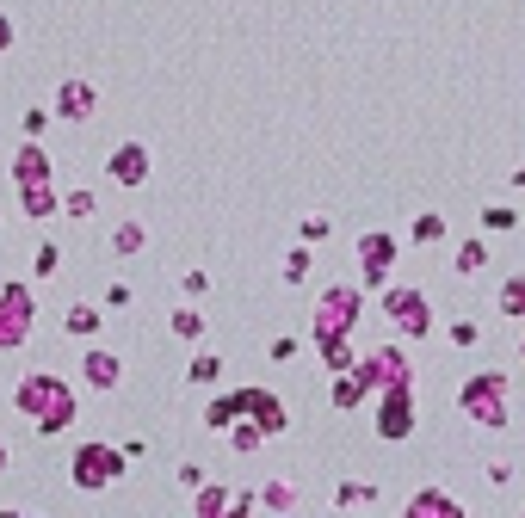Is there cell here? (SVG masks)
Masks as SVG:
<instances>
[{"mask_svg":"<svg viewBox=\"0 0 525 518\" xmlns=\"http://www.w3.org/2000/svg\"><path fill=\"white\" fill-rule=\"evenodd\" d=\"M19 124H25V136H44V130H50L56 118H50V105H31V111H25Z\"/></svg>","mask_w":525,"mask_h":518,"instance_id":"cell-35","label":"cell"},{"mask_svg":"<svg viewBox=\"0 0 525 518\" xmlns=\"http://www.w3.org/2000/svg\"><path fill=\"white\" fill-rule=\"evenodd\" d=\"M75 370H81V383H87V389H99V395L124 389V358H118V352H105V346H87Z\"/></svg>","mask_w":525,"mask_h":518,"instance_id":"cell-14","label":"cell"},{"mask_svg":"<svg viewBox=\"0 0 525 518\" xmlns=\"http://www.w3.org/2000/svg\"><path fill=\"white\" fill-rule=\"evenodd\" d=\"M204 481V463H180V488H198Z\"/></svg>","mask_w":525,"mask_h":518,"instance_id":"cell-41","label":"cell"},{"mask_svg":"<svg viewBox=\"0 0 525 518\" xmlns=\"http://www.w3.org/2000/svg\"><path fill=\"white\" fill-rule=\"evenodd\" d=\"M408 518H420V512H445V518H464V500L458 494H445V488H420V494H408V506H402Z\"/></svg>","mask_w":525,"mask_h":518,"instance_id":"cell-17","label":"cell"},{"mask_svg":"<svg viewBox=\"0 0 525 518\" xmlns=\"http://www.w3.org/2000/svg\"><path fill=\"white\" fill-rule=\"evenodd\" d=\"M458 407H464L470 426L501 432L513 420V377H507V370H476V377L458 389Z\"/></svg>","mask_w":525,"mask_h":518,"instance_id":"cell-3","label":"cell"},{"mask_svg":"<svg viewBox=\"0 0 525 518\" xmlns=\"http://www.w3.org/2000/svg\"><path fill=\"white\" fill-rule=\"evenodd\" d=\"M13 469V451H7V438H0V475H7Z\"/></svg>","mask_w":525,"mask_h":518,"instance_id":"cell-42","label":"cell"},{"mask_svg":"<svg viewBox=\"0 0 525 518\" xmlns=\"http://www.w3.org/2000/svg\"><path fill=\"white\" fill-rule=\"evenodd\" d=\"M408 241H414V247H439V241H445V216H439V210H420L414 229H408Z\"/></svg>","mask_w":525,"mask_h":518,"instance_id":"cell-23","label":"cell"},{"mask_svg":"<svg viewBox=\"0 0 525 518\" xmlns=\"http://www.w3.org/2000/svg\"><path fill=\"white\" fill-rule=\"evenodd\" d=\"M482 229H488V235H513V229H519V210H513V204H488V210H482Z\"/></svg>","mask_w":525,"mask_h":518,"instance_id":"cell-28","label":"cell"},{"mask_svg":"<svg viewBox=\"0 0 525 518\" xmlns=\"http://www.w3.org/2000/svg\"><path fill=\"white\" fill-rule=\"evenodd\" d=\"M31 321H38V296L25 290V278H7V284H0V352L25 346Z\"/></svg>","mask_w":525,"mask_h":518,"instance_id":"cell-6","label":"cell"},{"mask_svg":"<svg viewBox=\"0 0 525 518\" xmlns=\"http://www.w3.org/2000/svg\"><path fill=\"white\" fill-rule=\"evenodd\" d=\"M495 309H501L507 321H525V272L501 278V290H495Z\"/></svg>","mask_w":525,"mask_h":518,"instance_id":"cell-19","label":"cell"},{"mask_svg":"<svg viewBox=\"0 0 525 518\" xmlns=\"http://www.w3.org/2000/svg\"><path fill=\"white\" fill-rule=\"evenodd\" d=\"M260 506H266V512H291V506H297V488H291V481H266Z\"/></svg>","mask_w":525,"mask_h":518,"instance_id":"cell-30","label":"cell"},{"mask_svg":"<svg viewBox=\"0 0 525 518\" xmlns=\"http://www.w3.org/2000/svg\"><path fill=\"white\" fill-rule=\"evenodd\" d=\"M68 481H75L81 494H105L112 481H124V451L105 438H87L75 444V463H68Z\"/></svg>","mask_w":525,"mask_h":518,"instance_id":"cell-4","label":"cell"},{"mask_svg":"<svg viewBox=\"0 0 525 518\" xmlns=\"http://www.w3.org/2000/svg\"><path fill=\"white\" fill-rule=\"evenodd\" d=\"M297 358V333H278L272 340V364H291Z\"/></svg>","mask_w":525,"mask_h":518,"instance_id":"cell-38","label":"cell"},{"mask_svg":"<svg viewBox=\"0 0 525 518\" xmlns=\"http://www.w3.org/2000/svg\"><path fill=\"white\" fill-rule=\"evenodd\" d=\"M383 315L396 321L402 340H427L433 333V303H427V290H414V284H383Z\"/></svg>","mask_w":525,"mask_h":518,"instance_id":"cell-5","label":"cell"},{"mask_svg":"<svg viewBox=\"0 0 525 518\" xmlns=\"http://www.w3.org/2000/svg\"><path fill=\"white\" fill-rule=\"evenodd\" d=\"M13 407L38 426V438H56V432L75 426L81 395H75V383H68L62 370H25V377L13 383Z\"/></svg>","mask_w":525,"mask_h":518,"instance_id":"cell-1","label":"cell"},{"mask_svg":"<svg viewBox=\"0 0 525 518\" xmlns=\"http://www.w3.org/2000/svg\"><path fill=\"white\" fill-rule=\"evenodd\" d=\"M507 179H513V185H519V192H525V161H519V167H513V173H507Z\"/></svg>","mask_w":525,"mask_h":518,"instance_id":"cell-43","label":"cell"},{"mask_svg":"<svg viewBox=\"0 0 525 518\" xmlns=\"http://www.w3.org/2000/svg\"><path fill=\"white\" fill-rule=\"evenodd\" d=\"M13 44H19V31H13V19H7V13H0V56H7Z\"/></svg>","mask_w":525,"mask_h":518,"instance_id":"cell-40","label":"cell"},{"mask_svg":"<svg viewBox=\"0 0 525 518\" xmlns=\"http://www.w3.org/2000/svg\"><path fill=\"white\" fill-rule=\"evenodd\" d=\"M149 167H155L149 142H118L112 155H105V179H112V185H124V192H136V185H149Z\"/></svg>","mask_w":525,"mask_h":518,"instance_id":"cell-11","label":"cell"},{"mask_svg":"<svg viewBox=\"0 0 525 518\" xmlns=\"http://www.w3.org/2000/svg\"><path fill=\"white\" fill-rule=\"evenodd\" d=\"M13 192H19V204H25L31 222H50L56 216L62 192H56V167L44 155V136H25L19 142V155H13Z\"/></svg>","mask_w":525,"mask_h":518,"instance_id":"cell-2","label":"cell"},{"mask_svg":"<svg viewBox=\"0 0 525 518\" xmlns=\"http://www.w3.org/2000/svg\"><path fill=\"white\" fill-rule=\"evenodd\" d=\"M359 377H365L371 389H383V383H414V358H408V346H377V352L359 358Z\"/></svg>","mask_w":525,"mask_h":518,"instance_id":"cell-13","label":"cell"},{"mask_svg":"<svg viewBox=\"0 0 525 518\" xmlns=\"http://www.w3.org/2000/svg\"><path fill=\"white\" fill-rule=\"evenodd\" d=\"M365 315V284H328L322 290V303H315V327H340V333H353Z\"/></svg>","mask_w":525,"mask_h":518,"instance_id":"cell-9","label":"cell"},{"mask_svg":"<svg viewBox=\"0 0 525 518\" xmlns=\"http://www.w3.org/2000/svg\"><path fill=\"white\" fill-rule=\"evenodd\" d=\"M328 235H334V222H328V216H303V247L328 241Z\"/></svg>","mask_w":525,"mask_h":518,"instance_id":"cell-36","label":"cell"},{"mask_svg":"<svg viewBox=\"0 0 525 518\" xmlns=\"http://www.w3.org/2000/svg\"><path fill=\"white\" fill-rule=\"evenodd\" d=\"M180 290H186V296H204V290H210V272H186Z\"/></svg>","mask_w":525,"mask_h":518,"instance_id":"cell-39","label":"cell"},{"mask_svg":"<svg viewBox=\"0 0 525 518\" xmlns=\"http://www.w3.org/2000/svg\"><path fill=\"white\" fill-rule=\"evenodd\" d=\"M365 395H371V383L359 377V364H353V370H334V389H328V401L340 407V414H353V407H359Z\"/></svg>","mask_w":525,"mask_h":518,"instance_id":"cell-18","label":"cell"},{"mask_svg":"<svg viewBox=\"0 0 525 518\" xmlns=\"http://www.w3.org/2000/svg\"><path fill=\"white\" fill-rule=\"evenodd\" d=\"M451 272H458V278L488 272V241H458V253H451Z\"/></svg>","mask_w":525,"mask_h":518,"instance_id":"cell-20","label":"cell"},{"mask_svg":"<svg viewBox=\"0 0 525 518\" xmlns=\"http://www.w3.org/2000/svg\"><path fill=\"white\" fill-rule=\"evenodd\" d=\"M130 303H136V290H130L124 278H118V284H105V309H130Z\"/></svg>","mask_w":525,"mask_h":518,"instance_id":"cell-37","label":"cell"},{"mask_svg":"<svg viewBox=\"0 0 525 518\" xmlns=\"http://www.w3.org/2000/svg\"><path fill=\"white\" fill-rule=\"evenodd\" d=\"M235 420H241V401H235V389H229V395H217V401L204 407V426H210V432H229Z\"/></svg>","mask_w":525,"mask_h":518,"instance_id":"cell-24","label":"cell"},{"mask_svg":"<svg viewBox=\"0 0 525 518\" xmlns=\"http://www.w3.org/2000/svg\"><path fill=\"white\" fill-rule=\"evenodd\" d=\"M377 438L383 444L414 438V383H383L377 389Z\"/></svg>","mask_w":525,"mask_h":518,"instance_id":"cell-7","label":"cell"},{"mask_svg":"<svg viewBox=\"0 0 525 518\" xmlns=\"http://www.w3.org/2000/svg\"><path fill=\"white\" fill-rule=\"evenodd\" d=\"M186 383H192V389H217V383H223V358H217V352H198V358L186 364Z\"/></svg>","mask_w":525,"mask_h":518,"instance_id":"cell-22","label":"cell"},{"mask_svg":"<svg viewBox=\"0 0 525 518\" xmlns=\"http://www.w3.org/2000/svg\"><path fill=\"white\" fill-rule=\"evenodd\" d=\"M519 358H525V333H519Z\"/></svg>","mask_w":525,"mask_h":518,"instance_id":"cell-44","label":"cell"},{"mask_svg":"<svg viewBox=\"0 0 525 518\" xmlns=\"http://www.w3.org/2000/svg\"><path fill=\"white\" fill-rule=\"evenodd\" d=\"M167 327H173V340H186V346H198V340H204V315H198L192 303H186V309H173V321H167Z\"/></svg>","mask_w":525,"mask_h":518,"instance_id":"cell-26","label":"cell"},{"mask_svg":"<svg viewBox=\"0 0 525 518\" xmlns=\"http://www.w3.org/2000/svg\"><path fill=\"white\" fill-rule=\"evenodd\" d=\"M445 340L458 346V352H470V346L482 340V327H476V321H445Z\"/></svg>","mask_w":525,"mask_h":518,"instance_id":"cell-33","label":"cell"},{"mask_svg":"<svg viewBox=\"0 0 525 518\" xmlns=\"http://www.w3.org/2000/svg\"><path fill=\"white\" fill-rule=\"evenodd\" d=\"M143 247H149V229H143V222H118V229H112V253H118V259L143 253Z\"/></svg>","mask_w":525,"mask_h":518,"instance_id":"cell-25","label":"cell"},{"mask_svg":"<svg viewBox=\"0 0 525 518\" xmlns=\"http://www.w3.org/2000/svg\"><path fill=\"white\" fill-rule=\"evenodd\" d=\"M56 210H62V216H75V222H87V216L99 210V198L87 192V185H75V192H62V204H56Z\"/></svg>","mask_w":525,"mask_h":518,"instance_id":"cell-27","label":"cell"},{"mask_svg":"<svg viewBox=\"0 0 525 518\" xmlns=\"http://www.w3.org/2000/svg\"><path fill=\"white\" fill-rule=\"evenodd\" d=\"M99 111V87L87 81V74H68V81L56 87V99H50V118L56 124H87Z\"/></svg>","mask_w":525,"mask_h":518,"instance_id":"cell-10","label":"cell"},{"mask_svg":"<svg viewBox=\"0 0 525 518\" xmlns=\"http://www.w3.org/2000/svg\"><path fill=\"white\" fill-rule=\"evenodd\" d=\"M229 444H235V451H241V457H254V451H260V444H266V432H260L254 420H235V426H229Z\"/></svg>","mask_w":525,"mask_h":518,"instance_id":"cell-29","label":"cell"},{"mask_svg":"<svg viewBox=\"0 0 525 518\" xmlns=\"http://www.w3.org/2000/svg\"><path fill=\"white\" fill-rule=\"evenodd\" d=\"M309 340H315V352H322L328 370H353V364H359L353 333H340V327H309Z\"/></svg>","mask_w":525,"mask_h":518,"instance_id":"cell-15","label":"cell"},{"mask_svg":"<svg viewBox=\"0 0 525 518\" xmlns=\"http://www.w3.org/2000/svg\"><path fill=\"white\" fill-rule=\"evenodd\" d=\"M278 278H285V284H303V278H309V247H291V253H285V272H278Z\"/></svg>","mask_w":525,"mask_h":518,"instance_id":"cell-34","label":"cell"},{"mask_svg":"<svg viewBox=\"0 0 525 518\" xmlns=\"http://www.w3.org/2000/svg\"><path fill=\"white\" fill-rule=\"evenodd\" d=\"M99 327H105V309L99 303H68V315H62L68 340H99Z\"/></svg>","mask_w":525,"mask_h":518,"instance_id":"cell-16","label":"cell"},{"mask_svg":"<svg viewBox=\"0 0 525 518\" xmlns=\"http://www.w3.org/2000/svg\"><path fill=\"white\" fill-rule=\"evenodd\" d=\"M334 506H377V488H371V481H340Z\"/></svg>","mask_w":525,"mask_h":518,"instance_id":"cell-31","label":"cell"},{"mask_svg":"<svg viewBox=\"0 0 525 518\" xmlns=\"http://www.w3.org/2000/svg\"><path fill=\"white\" fill-rule=\"evenodd\" d=\"M396 247H402V241H396L390 229H365V235H359V284H365V290H383V284L396 278Z\"/></svg>","mask_w":525,"mask_h":518,"instance_id":"cell-8","label":"cell"},{"mask_svg":"<svg viewBox=\"0 0 525 518\" xmlns=\"http://www.w3.org/2000/svg\"><path fill=\"white\" fill-rule=\"evenodd\" d=\"M192 512H198V518H223V512H229V488L198 481V488H192Z\"/></svg>","mask_w":525,"mask_h":518,"instance_id":"cell-21","label":"cell"},{"mask_svg":"<svg viewBox=\"0 0 525 518\" xmlns=\"http://www.w3.org/2000/svg\"><path fill=\"white\" fill-rule=\"evenodd\" d=\"M56 272H62V247H56V241H44V247H38V259H31V278H56Z\"/></svg>","mask_w":525,"mask_h":518,"instance_id":"cell-32","label":"cell"},{"mask_svg":"<svg viewBox=\"0 0 525 518\" xmlns=\"http://www.w3.org/2000/svg\"><path fill=\"white\" fill-rule=\"evenodd\" d=\"M235 401H241V420H254L266 438H278L291 426V414H285V401H278L272 389H260V383H248V389H235Z\"/></svg>","mask_w":525,"mask_h":518,"instance_id":"cell-12","label":"cell"}]
</instances>
